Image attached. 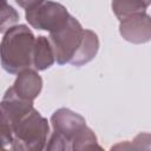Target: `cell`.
<instances>
[{"label":"cell","instance_id":"obj_6","mask_svg":"<svg viewBox=\"0 0 151 151\" xmlns=\"http://www.w3.org/2000/svg\"><path fill=\"white\" fill-rule=\"evenodd\" d=\"M119 33L129 42L145 44L151 38V20L146 12L136 13L119 20Z\"/></svg>","mask_w":151,"mask_h":151},{"label":"cell","instance_id":"obj_2","mask_svg":"<svg viewBox=\"0 0 151 151\" xmlns=\"http://www.w3.org/2000/svg\"><path fill=\"white\" fill-rule=\"evenodd\" d=\"M35 37L26 25H14L7 29L0 42V63L2 68L18 74L32 66Z\"/></svg>","mask_w":151,"mask_h":151},{"label":"cell","instance_id":"obj_12","mask_svg":"<svg viewBox=\"0 0 151 151\" xmlns=\"http://www.w3.org/2000/svg\"><path fill=\"white\" fill-rule=\"evenodd\" d=\"M42 0H15V2L21 7L24 8L25 11L26 9H29L32 7H34L35 5H38L39 2H41Z\"/></svg>","mask_w":151,"mask_h":151},{"label":"cell","instance_id":"obj_5","mask_svg":"<svg viewBox=\"0 0 151 151\" xmlns=\"http://www.w3.org/2000/svg\"><path fill=\"white\" fill-rule=\"evenodd\" d=\"M68 17L70 13L64 5L51 0H42L25 12V18L33 28L48 32L65 24Z\"/></svg>","mask_w":151,"mask_h":151},{"label":"cell","instance_id":"obj_9","mask_svg":"<svg viewBox=\"0 0 151 151\" xmlns=\"http://www.w3.org/2000/svg\"><path fill=\"white\" fill-rule=\"evenodd\" d=\"M54 53L50 44L48 38L39 35L35 38L33 55H32V67L35 71H45L54 64Z\"/></svg>","mask_w":151,"mask_h":151},{"label":"cell","instance_id":"obj_4","mask_svg":"<svg viewBox=\"0 0 151 151\" xmlns=\"http://www.w3.org/2000/svg\"><path fill=\"white\" fill-rule=\"evenodd\" d=\"M83 26L71 14L65 24L50 32L48 40L54 53V60L59 65L70 64L83 41Z\"/></svg>","mask_w":151,"mask_h":151},{"label":"cell","instance_id":"obj_11","mask_svg":"<svg viewBox=\"0 0 151 151\" xmlns=\"http://www.w3.org/2000/svg\"><path fill=\"white\" fill-rule=\"evenodd\" d=\"M19 20V13L7 2L0 0V33H5Z\"/></svg>","mask_w":151,"mask_h":151},{"label":"cell","instance_id":"obj_1","mask_svg":"<svg viewBox=\"0 0 151 151\" xmlns=\"http://www.w3.org/2000/svg\"><path fill=\"white\" fill-rule=\"evenodd\" d=\"M53 131L47 139L46 150H90L100 149L97 136L79 113L59 109L51 116Z\"/></svg>","mask_w":151,"mask_h":151},{"label":"cell","instance_id":"obj_7","mask_svg":"<svg viewBox=\"0 0 151 151\" xmlns=\"http://www.w3.org/2000/svg\"><path fill=\"white\" fill-rule=\"evenodd\" d=\"M42 88V79L35 70L25 68L20 71L13 85L6 92L17 97L18 99L33 103L40 94Z\"/></svg>","mask_w":151,"mask_h":151},{"label":"cell","instance_id":"obj_8","mask_svg":"<svg viewBox=\"0 0 151 151\" xmlns=\"http://www.w3.org/2000/svg\"><path fill=\"white\" fill-rule=\"evenodd\" d=\"M99 50V39L98 35L91 29H84L83 41L77 50L76 54L71 59L70 64L73 66H83L90 63L97 55Z\"/></svg>","mask_w":151,"mask_h":151},{"label":"cell","instance_id":"obj_3","mask_svg":"<svg viewBox=\"0 0 151 151\" xmlns=\"http://www.w3.org/2000/svg\"><path fill=\"white\" fill-rule=\"evenodd\" d=\"M13 143L11 150H44L50 134L48 122L34 107L20 116L12 125Z\"/></svg>","mask_w":151,"mask_h":151},{"label":"cell","instance_id":"obj_10","mask_svg":"<svg viewBox=\"0 0 151 151\" xmlns=\"http://www.w3.org/2000/svg\"><path fill=\"white\" fill-rule=\"evenodd\" d=\"M151 0H112V11L118 20H122L129 15L146 12Z\"/></svg>","mask_w":151,"mask_h":151}]
</instances>
